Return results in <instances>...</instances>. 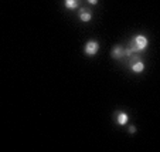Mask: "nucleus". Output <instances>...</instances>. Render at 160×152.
Here are the masks:
<instances>
[{"instance_id":"1","label":"nucleus","mask_w":160,"mask_h":152,"mask_svg":"<svg viewBox=\"0 0 160 152\" xmlns=\"http://www.w3.org/2000/svg\"><path fill=\"white\" fill-rule=\"evenodd\" d=\"M148 46H149L148 37L143 36V34H138V36H135L132 40H130L129 50L133 53V54H138V53L146 50V47H148Z\"/></svg>"},{"instance_id":"3","label":"nucleus","mask_w":160,"mask_h":152,"mask_svg":"<svg viewBox=\"0 0 160 152\" xmlns=\"http://www.w3.org/2000/svg\"><path fill=\"white\" fill-rule=\"evenodd\" d=\"M111 55H112V58H115V60H121L122 57H125V49H123V46H121V44H116V46L112 49Z\"/></svg>"},{"instance_id":"8","label":"nucleus","mask_w":160,"mask_h":152,"mask_svg":"<svg viewBox=\"0 0 160 152\" xmlns=\"http://www.w3.org/2000/svg\"><path fill=\"white\" fill-rule=\"evenodd\" d=\"M129 132H130V134H135V132H136V127H135V125H130V127H129Z\"/></svg>"},{"instance_id":"6","label":"nucleus","mask_w":160,"mask_h":152,"mask_svg":"<svg viewBox=\"0 0 160 152\" xmlns=\"http://www.w3.org/2000/svg\"><path fill=\"white\" fill-rule=\"evenodd\" d=\"M128 121H129V117H128L126 113H123V111L116 113V122H118L119 125H126Z\"/></svg>"},{"instance_id":"4","label":"nucleus","mask_w":160,"mask_h":152,"mask_svg":"<svg viewBox=\"0 0 160 152\" xmlns=\"http://www.w3.org/2000/svg\"><path fill=\"white\" fill-rule=\"evenodd\" d=\"M78 17L81 21H84V23H88V21L92 20V12H91L89 9H85V7H82L81 10H79L78 13Z\"/></svg>"},{"instance_id":"2","label":"nucleus","mask_w":160,"mask_h":152,"mask_svg":"<svg viewBox=\"0 0 160 152\" xmlns=\"http://www.w3.org/2000/svg\"><path fill=\"white\" fill-rule=\"evenodd\" d=\"M98 50H99V43L95 41V40H89V41H87V44H85V47H84L85 54L91 55V57H94V55L98 53Z\"/></svg>"},{"instance_id":"5","label":"nucleus","mask_w":160,"mask_h":152,"mask_svg":"<svg viewBox=\"0 0 160 152\" xmlns=\"http://www.w3.org/2000/svg\"><path fill=\"white\" fill-rule=\"evenodd\" d=\"M130 70L136 74L142 73V71L145 70V64H143L142 60H135V61H132V64H130Z\"/></svg>"},{"instance_id":"9","label":"nucleus","mask_w":160,"mask_h":152,"mask_svg":"<svg viewBox=\"0 0 160 152\" xmlns=\"http://www.w3.org/2000/svg\"><path fill=\"white\" fill-rule=\"evenodd\" d=\"M87 2H88L89 4H97V3H98V0H87Z\"/></svg>"},{"instance_id":"7","label":"nucleus","mask_w":160,"mask_h":152,"mask_svg":"<svg viewBox=\"0 0 160 152\" xmlns=\"http://www.w3.org/2000/svg\"><path fill=\"white\" fill-rule=\"evenodd\" d=\"M64 4L68 10H75L79 6V0H64Z\"/></svg>"}]
</instances>
